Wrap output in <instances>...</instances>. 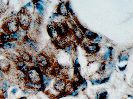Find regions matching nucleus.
<instances>
[{
    "label": "nucleus",
    "instance_id": "obj_22",
    "mask_svg": "<svg viewBox=\"0 0 133 99\" xmlns=\"http://www.w3.org/2000/svg\"><path fill=\"white\" fill-rule=\"evenodd\" d=\"M108 93L106 91L97 92L96 94V99H107L108 97Z\"/></svg>",
    "mask_w": 133,
    "mask_h": 99
},
{
    "label": "nucleus",
    "instance_id": "obj_35",
    "mask_svg": "<svg viewBox=\"0 0 133 99\" xmlns=\"http://www.w3.org/2000/svg\"><path fill=\"white\" fill-rule=\"evenodd\" d=\"M108 65L109 68H110L111 70H112V69H113L114 68L115 64H114V63L111 60V61H109Z\"/></svg>",
    "mask_w": 133,
    "mask_h": 99
},
{
    "label": "nucleus",
    "instance_id": "obj_39",
    "mask_svg": "<svg viewBox=\"0 0 133 99\" xmlns=\"http://www.w3.org/2000/svg\"><path fill=\"white\" fill-rule=\"evenodd\" d=\"M42 80H43L44 83V82L48 79V77L47 75H46V73H42Z\"/></svg>",
    "mask_w": 133,
    "mask_h": 99
},
{
    "label": "nucleus",
    "instance_id": "obj_15",
    "mask_svg": "<svg viewBox=\"0 0 133 99\" xmlns=\"http://www.w3.org/2000/svg\"><path fill=\"white\" fill-rule=\"evenodd\" d=\"M108 51L107 52L103 55L102 57V60L104 61H106L109 60L113 59L114 56V51L112 47H108Z\"/></svg>",
    "mask_w": 133,
    "mask_h": 99
},
{
    "label": "nucleus",
    "instance_id": "obj_9",
    "mask_svg": "<svg viewBox=\"0 0 133 99\" xmlns=\"http://www.w3.org/2000/svg\"><path fill=\"white\" fill-rule=\"evenodd\" d=\"M83 47L88 54L92 55L97 54L99 51L100 48V46L98 44L95 43L90 44Z\"/></svg>",
    "mask_w": 133,
    "mask_h": 99
},
{
    "label": "nucleus",
    "instance_id": "obj_5",
    "mask_svg": "<svg viewBox=\"0 0 133 99\" xmlns=\"http://www.w3.org/2000/svg\"><path fill=\"white\" fill-rule=\"evenodd\" d=\"M36 60L38 65L43 69L46 70L51 66L50 60L44 54H39L36 57Z\"/></svg>",
    "mask_w": 133,
    "mask_h": 99
},
{
    "label": "nucleus",
    "instance_id": "obj_17",
    "mask_svg": "<svg viewBox=\"0 0 133 99\" xmlns=\"http://www.w3.org/2000/svg\"><path fill=\"white\" fill-rule=\"evenodd\" d=\"M54 44L56 47L58 48L63 49L64 48L67 42L65 40L64 38H57L55 40H54Z\"/></svg>",
    "mask_w": 133,
    "mask_h": 99
},
{
    "label": "nucleus",
    "instance_id": "obj_8",
    "mask_svg": "<svg viewBox=\"0 0 133 99\" xmlns=\"http://www.w3.org/2000/svg\"><path fill=\"white\" fill-rule=\"evenodd\" d=\"M77 25L78 26L79 28L81 29V31L82 32L84 36H85L88 39L92 41H94L96 38L99 36V35L93 32L92 31H90L89 29H87L86 28L84 27L83 26H82L80 23L77 21Z\"/></svg>",
    "mask_w": 133,
    "mask_h": 99
},
{
    "label": "nucleus",
    "instance_id": "obj_31",
    "mask_svg": "<svg viewBox=\"0 0 133 99\" xmlns=\"http://www.w3.org/2000/svg\"><path fill=\"white\" fill-rule=\"evenodd\" d=\"M74 72L76 74L79 73V68H80V65L78 61V58L75 60V63H74Z\"/></svg>",
    "mask_w": 133,
    "mask_h": 99
},
{
    "label": "nucleus",
    "instance_id": "obj_40",
    "mask_svg": "<svg viewBox=\"0 0 133 99\" xmlns=\"http://www.w3.org/2000/svg\"><path fill=\"white\" fill-rule=\"evenodd\" d=\"M127 65L128 64H126L123 67H120L119 66H118V68L121 71H124L125 70V69H126V67H127Z\"/></svg>",
    "mask_w": 133,
    "mask_h": 99
},
{
    "label": "nucleus",
    "instance_id": "obj_30",
    "mask_svg": "<svg viewBox=\"0 0 133 99\" xmlns=\"http://www.w3.org/2000/svg\"><path fill=\"white\" fill-rule=\"evenodd\" d=\"M10 36L11 40H13V41H17L20 39L21 38V36L20 35L16 32L10 34Z\"/></svg>",
    "mask_w": 133,
    "mask_h": 99
},
{
    "label": "nucleus",
    "instance_id": "obj_24",
    "mask_svg": "<svg viewBox=\"0 0 133 99\" xmlns=\"http://www.w3.org/2000/svg\"><path fill=\"white\" fill-rule=\"evenodd\" d=\"M6 56L7 59L16 63L20 60L19 57L16 55L12 53H7Z\"/></svg>",
    "mask_w": 133,
    "mask_h": 99
},
{
    "label": "nucleus",
    "instance_id": "obj_41",
    "mask_svg": "<svg viewBox=\"0 0 133 99\" xmlns=\"http://www.w3.org/2000/svg\"><path fill=\"white\" fill-rule=\"evenodd\" d=\"M31 3H28V4L25 5L24 6H23V9H27L28 7H30L31 6Z\"/></svg>",
    "mask_w": 133,
    "mask_h": 99
},
{
    "label": "nucleus",
    "instance_id": "obj_29",
    "mask_svg": "<svg viewBox=\"0 0 133 99\" xmlns=\"http://www.w3.org/2000/svg\"><path fill=\"white\" fill-rule=\"evenodd\" d=\"M38 89H33V88H27L24 89L22 90L23 93L25 94H34Z\"/></svg>",
    "mask_w": 133,
    "mask_h": 99
},
{
    "label": "nucleus",
    "instance_id": "obj_45",
    "mask_svg": "<svg viewBox=\"0 0 133 99\" xmlns=\"http://www.w3.org/2000/svg\"><path fill=\"white\" fill-rule=\"evenodd\" d=\"M18 99H27V98L26 97H20Z\"/></svg>",
    "mask_w": 133,
    "mask_h": 99
},
{
    "label": "nucleus",
    "instance_id": "obj_16",
    "mask_svg": "<svg viewBox=\"0 0 133 99\" xmlns=\"http://www.w3.org/2000/svg\"><path fill=\"white\" fill-rule=\"evenodd\" d=\"M10 68V64L5 60H0V69L4 73L8 72Z\"/></svg>",
    "mask_w": 133,
    "mask_h": 99
},
{
    "label": "nucleus",
    "instance_id": "obj_23",
    "mask_svg": "<svg viewBox=\"0 0 133 99\" xmlns=\"http://www.w3.org/2000/svg\"><path fill=\"white\" fill-rule=\"evenodd\" d=\"M63 50L66 52L69 53V54H72L74 51V46L73 45V44L71 43H67Z\"/></svg>",
    "mask_w": 133,
    "mask_h": 99
},
{
    "label": "nucleus",
    "instance_id": "obj_28",
    "mask_svg": "<svg viewBox=\"0 0 133 99\" xmlns=\"http://www.w3.org/2000/svg\"><path fill=\"white\" fill-rule=\"evenodd\" d=\"M8 85L7 82L5 80H3L0 83V88L2 92L5 91L8 88Z\"/></svg>",
    "mask_w": 133,
    "mask_h": 99
},
{
    "label": "nucleus",
    "instance_id": "obj_20",
    "mask_svg": "<svg viewBox=\"0 0 133 99\" xmlns=\"http://www.w3.org/2000/svg\"><path fill=\"white\" fill-rule=\"evenodd\" d=\"M0 40L3 43L10 41L11 39L9 34L6 32H1L0 35Z\"/></svg>",
    "mask_w": 133,
    "mask_h": 99
},
{
    "label": "nucleus",
    "instance_id": "obj_34",
    "mask_svg": "<svg viewBox=\"0 0 133 99\" xmlns=\"http://www.w3.org/2000/svg\"><path fill=\"white\" fill-rule=\"evenodd\" d=\"M87 86V82L85 79H83L82 81L81 82L80 86L82 87L83 89H85Z\"/></svg>",
    "mask_w": 133,
    "mask_h": 99
},
{
    "label": "nucleus",
    "instance_id": "obj_4",
    "mask_svg": "<svg viewBox=\"0 0 133 99\" xmlns=\"http://www.w3.org/2000/svg\"><path fill=\"white\" fill-rule=\"evenodd\" d=\"M18 24L17 20L16 18H11L9 19L3 25V29L7 33H15L18 30Z\"/></svg>",
    "mask_w": 133,
    "mask_h": 99
},
{
    "label": "nucleus",
    "instance_id": "obj_33",
    "mask_svg": "<svg viewBox=\"0 0 133 99\" xmlns=\"http://www.w3.org/2000/svg\"><path fill=\"white\" fill-rule=\"evenodd\" d=\"M8 94L6 91L2 92L0 95V99H6L8 97Z\"/></svg>",
    "mask_w": 133,
    "mask_h": 99
},
{
    "label": "nucleus",
    "instance_id": "obj_2",
    "mask_svg": "<svg viewBox=\"0 0 133 99\" xmlns=\"http://www.w3.org/2000/svg\"><path fill=\"white\" fill-rule=\"evenodd\" d=\"M53 25L55 27L58 36L60 38H64L70 35L72 32L67 24L64 22L54 23Z\"/></svg>",
    "mask_w": 133,
    "mask_h": 99
},
{
    "label": "nucleus",
    "instance_id": "obj_12",
    "mask_svg": "<svg viewBox=\"0 0 133 99\" xmlns=\"http://www.w3.org/2000/svg\"><path fill=\"white\" fill-rule=\"evenodd\" d=\"M47 30L49 35L53 40H55L59 37L57 30L53 24L48 25L47 27Z\"/></svg>",
    "mask_w": 133,
    "mask_h": 99
},
{
    "label": "nucleus",
    "instance_id": "obj_38",
    "mask_svg": "<svg viewBox=\"0 0 133 99\" xmlns=\"http://www.w3.org/2000/svg\"><path fill=\"white\" fill-rule=\"evenodd\" d=\"M101 40H102V37L99 35V36L96 38V39L94 40L93 43H98L99 42H100L101 41Z\"/></svg>",
    "mask_w": 133,
    "mask_h": 99
},
{
    "label": "nucleus",
    "instance_id": "obj_14",
    "mask_svg": "<svg viewBox=\"0 0 133 99\" xmlns=\"http://www.w3.org/2000/svg\"><path fill=\"white\" fill-rule=\"evenodd\" d=\"M16 63V67L17 69L19 71H21L22 72L26 73L29 69L27 64L24 61L20 60Z\"/></svg>",
    "mask_w": 133,
    "mask_h": 99
},
{
    "label": "nucleus",
    "instance_id": "obj_3",
    "mask_svg": "<svg viewBox=\"0 0 133 99\" xmlns=\"http://www.w3.org/2000/svg\"><path fill=\"white\" fill-rule=\"evenodd\" d=\"M18 22L21 27L24 29L29 28L31 23V19L30 15L27 12L22 11L18 14Z\"/></svg>",
    "mask_w": 133,
    "mask_h": 99
},
{
    "label": "nucleus",
    "instance_id": "obj_7",
    "mask_svg": "<svg viewBox=\"0 0 133 99\" xmlns=\"http://www.w3.org/2000/svg\"><path fill=\"white\" fill-rule=\"evenodd\" d=\"M67 83L65 79L61 78H57L55 80L53 87L56 92L61 93L65 91Z\"/></svg>",
    "mask_w": 133,
    "mask_h": 99
},
{
    "label": "nucleus",
    "instance_id": "obj_36",
    "mask_svg": "<svg viewBox=\"0 0 133 99\" xmlns=\"http://www.w3.org/2000/svg\"><path fill=\"white\" fill-rule=\"evenodd\" d=\"M78 91L77 90H74L70 92V96L73 97L76 96L78 94Z\"/></svg>",
    "mask_w": 133,
    "mask_h": 99
},
{
    "label": "nucleus",
    "instance_id": "obj_43",
    "mask_svg": "<svg viewBox=\"0 0 133 99\" xmlns=\"http://www.w3.org/2000/svg\"><path fill=\"white\" fill-rule=\"evenodd\" d=\"M0 77L3 78L4 77V75L3 73V71L0 69Z\"/></svg>",
    "mask_w": 133,
    "mask_h": 99
},
{
    "label": "nucleus",
    "instance_id": "obj_42",
    "mask_svg": "<svg viewBox=\"0 0 133 99\" xmlns=\"http://www.w3.org/2000/svg\"><path fill=\"white\" fill-rule=\"evenodd\" d=\"M17 88H13V89L12 90L11 92L12 94H15L16 93H17Z\"/></svg>",
    "mask_w": 133,
    "mask_h": 99
},
{
    "label": "nucleus",
    "instance_id": "obj_27",
    "mask_svg": "<svg viewBox=\"0 0 133 99\" xmlns=\"http://www.w3.org/2000/svg\"><path fill=\"white\" fill-rule=\"evenodd\" d=\"M17 77L18 79L21 81H27L26 73L22 72L21 71H19L17 74Z\"/></svg>",
    "mask_w": 133,
    "mask_h": 99
},
{
    "label": "nucleus",
    "instance_id": "obj_1",
    "mask_svg": "<svg viewBox=\"0 0 133 99\" xmlns=\"http://www.w3.org/2000/svg\"><path fill=\"white\" fill-rule=\"evenodd\" d=\"M26 75L27 81L33 84H41V77L38 70L35 67L29 68Z\"/></svg>",
    "mask_w": 133,
    "mask_h": 99
},
{
    "label": "nucleus",
    "instance_id": "obj_10",
    "mask_svg": "<svg viewBox=\"0 0 133 99\" xmlns=\"http://www.w3.org/2000/svg\"><path fill=\"white\" fill-rule=\"evenodd\" d=\"M71 32L73 34L74 37L79 42H81L84 39V36L81 29L76 26H73L72 29L71 30Z\"/></svg>",
    "mask_w": 133,
    "mask_h": 99
},
{
    "label": "nucleus",
    "instance_id": "obj_13",
    "mask_svg": "<svg viewBox=\"0 0 133 99\" xmlns=\"http://www.w3.org/2000/svg\"><path fill=\"white\" fill-rule=\"evenodd\" d=\"M20 57L23 60L27 62H32V57L26 51L23 50H19L18 51Z\"/></svg>",
    "mask_w": 133,
    "mask_h": 99
},
{
    "label": "nucleus",
    "instance_id": "obj_25",
    "mask_svg": "<svg viewBox=\"0 0 133 99\" xmlns=\"http://www.w3.org/2000/svg\"><path fill=\"white\" fill-rule=\"evenodd\" d=\"M35 8L38 12L39 14L41 16H43L44 14L45 11L44 6L40 3L38 2L36 4Z\"/></svg>",
    "mask_w": 133,
    "mask_h": 99
},
{
    "label": "nucleus",
    "instance_id": "obj_11",
    "mask_svg": "<svg viewBox=\"0 0 133 99\" xmlns=\"http://www.w3.org/2000/svg\"><path fill=\"white\" fill-rule=\"evenodd\" d=\"M57 13L60 15L68 17L69 15V12L67 9L66 3L61 2L58 5L57 9Z\"/></svg>",
    "mask_w": 133,
    "mask_h": 99
},
{
    "label": "nucleus",
    "instance_id": "obj_44",
    "mask_svg": "<svg viewBox=\"0 0 133 99\" xmlns=\"http://www.w3.org/2000/svg\"><path fill=\"white\" fill-rule=\"evenodd\" d=\"M38 2H41V3H40L42 4H44V5H46L47 3H46L45 1H38Z\"/></svg>",
    "mask_w": 133,
    "mask_h": 99
},
{
    "label": "nucleus",
    "instance_id": "obj_19",
    "mask_svg": "<svg viewBox=\"0 0 133 99\" xmlns=\"http://www.w3.org/2000/svg\"><path fill=\"white\" fill-rule=\"evenodd\" d=\"M0 45L5 51L10 49H16L17 48L16 44L12 41L3 43Z\"/></svg>",
    "mask_w": 133,
    "mask_h": 99
},
{
    "label": "nucleus",
    "instance_id": "obj_26",
    "mask_svg": "<svg viewBox=\"0 0 133 99\" xmlns=\"http://www.w3.org/2000/svg\"><path fill=\"white\" fill-rule=\"evenodd\" d=\"M106 68V64L104 61V62H103L101 63L99 68L97 71V73H98L99 75H102L104 73V72H105Z\"/></svg>",
    "mask_w": 133,
    "mask_h": 99
},
{
    "label": "nucleus",
    "instance_id": "obj_6",
    "mask_svg": "<svg viewBox=\"0 0 133 99\" xmlns=\"http://www.w3.org/2000/svg\"><path fill=\"white\" fill-rule=\"evenodd\" d=\"M23 45L26 49L32 52H37L38 51V46L33 40L26 37L23 41Z\"/></svg>",
    "mask_w": 133,
    "mask_h": 99
},
{
    "label": "nucleus",
    "instance_id": "obj_21",
    "mask_svg": "<svg viewBox=\"0 0 133 99\" xmlns=\"http://www.w3.org/2000/svg\"><path fill=\"white\" fill-rule=\"evenodd\" d=\"M109 79H110V77H107L104 78L102 79H97L95 80H90V81L91 82L92 85H97L106 83L107 82H108Z\"/></svg>",
    "mask_w": 133,
    "mask_h": 99
},
{
    "label": "nucleus",
    "instance_id": "obj_37",
    "mask_svg": "<svg viewBox=\"0 0 133 99\" xmlns=\"http://www.w3.org/2000/svg\"><path fill=\"white\" fill-rule=\"evenodd\" d=\"M51 79H50V78H48L45 82H44V86L45 87H47L48 86L50 83V81H51Z\"/></svg>",
    "mask_w": 133,
    "mask_h": 99
},
{
    "label": "nucleus",
    "instance_id": "obj_18",
    "mask_svg": "<svg viewBox=\"0 0 133 99\" xmlns=\"http://www.w3.org/2000/svg\"><path fill=\"white\" fill-rule=\"evenodd\" d=\"M130 55L125 51H123L120 52L118 56V59L119 62H128L129 61L130 58Z\"/></svg>",
    "mask_w": 133,
    "mask_h": 99
},
{
    "label": "nucleus",
    "instance_id": "obj_32",
    "mask_svg": "<svg viewBox=\"0 0 133 99\" xmlns=\"http://www.w3.org/2000/svg\"><path fill=\"white\" fill-rule=\"evenodd\" d=\"M66 6L67 9L68 11V12L71 13V14L74 15L73 10L71 7V5H70V3H69V1H68L66 3Z\"/></svg>",
    "mask_w": 133,
    "mask_h": 99
}]
</instances>
